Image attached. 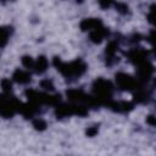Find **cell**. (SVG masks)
Here are the masks:
<instances>
[{
  "label": "cell",
  "instance_id": "6da1fadb",
  "mask_svg": "<svg viewBox=\"0 0 156 156\" xmlns=\"http://www.w3.org/2000/svg\"><path fill=\"white\" fill-rule=\"evenodd\" d=\"M54 66L65 76V77H79L82 76L85 69H87V65L80 60H74L69 63H65L62 62L58 57H55L54 58Z\"/></svg>",
  "mask_w": 156,
  "mask_h": 156
},
{
  "label": "cell",
  "instance_id": "7a4b0ae2",
  "mask_svg": "<svg viewBox=\"0 0 156 156\" xmlns=\"http://www.w3.org/2000/svg\"><path fill=\"white\" fill-rule=\"evenodd\" d=\"M94 93L96 94V99L99 102H102V100H107L112 95V84L108 80H105L102 78H99L93 84Z\"/></svg>",
  "mask_w": 156,
  "mask_h": 156
},
{
  "label": "cell",
  "instance_id": "3957f363",
  "mask_svg": "<svg viewBox=\"0 0 156 156\" xmlns=\"http://www.w3.org/2000/svg\"><path fill=\"white\" fill-rule=\"evenodd\" d=\"M21 102L16 99H9L5 96H0V115L4 117H12L16 111H20Z\"/></svg>",
  "mask_w": 156,
  "mask_h": 156
},
{
  "label": "cell",
  "instance_id": "277c9868",
  "mask_svg": "<svg viewBox=\"0 0 156 156\" xmlns=\"http://www.w3.org/2000/svg\"><path fill=\"white\" fill-rule=\"evenodd\" d=\"M116 82H117V85L122 90H130L136 85V82L134 80V78L126 73H117Z\"/></svg>",
  "mask_w": 156,
  "mask_h": 156
},
{
  "label": "cell",
  "instance_id": "5b68a950",
  "mask_svg": "<svg viewBox=\"0 0 156 156\" xmlns=\"http://www.w3.org/2000/svg\"><path fill=\"white\" fill-rule=\"evenodd\" d=\"M106 35H107V30H106L102 26H101V27H98V28H95V29H91V30H90V34H89L90 40H91L93 43H95V44L101 43V40H102Z\"/></svg>",
  "mask_w": 156,
  "mask_h": 156
},
{
  "label": "cell",
  "instance_id": "8992f818",
  "mask_svg": "<svg viewBox=\"0 0 156 156\" xmlns=\"http://www.w3.org/2000/svg\"><path fill=\"white\" fill-rule=\"evenodd\" d=\"M146 51L144 49H133L130 52H129V58L132 62L134 63H141L144 61H146Z\"/></svg>",
  "mask_w": 156,
  "mask_h": 156
},
{
  "label": "cell",
  "instance_id": "52a82bcc",
  "mask_svg": "<svg viewBox=\"0 0 156 156\" xmlns=\"http://www.w3.org/2000/svg\"><path fill=\"white\" fill-rule=\"evenodd\" d=\"M102 23L99 18H85L80 22V29L82 30H91V29H95L98 27H101Z\"/></svg>",
  "mask_w": 156,
  "mask_h": 156
},
{
  "label": "cell",
  "instance_id": "ba28073f",
  "mask_svg": "<svg viewBox=\"0 0 156 156\" xmlns=\"http://www.w3.org/2000/svg\"><path fill=\"white\" fill-rule=\"evenodd\" d=\"M12 78H13V80H16L17 83H21V84H27L30 82V74L22 69H16Z\"/></svg>",
  "mask_w": 156,
  "mask_h": 156
},
{
  "label": "cell",
  "instance_id": "9c48e42d",
  "mask_svg": "<svg viewBox=\"0 0 156 156\" xmlns=\"http://www.w3.org/2000/svg\"><path fill=\"white\" fill-rule=\"evenodd\" d=\"M34 68L37 73H43L48 68V60L45 56H39L38 60L34 62Z\"/></svg>",
  "mask_w": 156,
  "mask_h": 156
},
{
  "label": "cell",
  "instance_id": "30bf717a",
  "mask_svg": "<svg viewBox=\"0 0 156 156\" xmlns=\"http://www.w3.org/2000/svg\"><path fill=\"white\" fill-rule=\"evenodd\" d=\"M117 49H118V45H117L116 41H110V43H108V45L106 46V55H107V57H108V58H107V60H108L107 63H110V61H111L112 58H115V54H116Z\"/></svg>",
  "mask_w": 156,
  "mask_h": 156
},
{
  "label": "cell",
  "instance_id": "8fae6325",
  "mask_svg": "<svg viewBox=\"0 0 156 156\" xmlns=\"http://www.w3.org/2000/svg\"><path fill=\"white\" fill-rule=\"evenodd\" d=\"M9 29L5 27H0V46H5L9 40Z\"/></svg>",
  "mask_w": 156,
  "mask_h": 156
},
{
  "label": "cell",
  "instance_id": "7c38bea8",
  "mask_svg": "<svg viewBox=\"0 0 156 156\" xmlns=\"http://www.w3.org/2000/svg\"><path fill=\"white\" fill-rule=\"evenodd\" d=\"M22 65L24 67H27V68H30V67L34 66V61H33V58L30 56H23L22 57Z\"/></svg>",
  "mask_w": 156,
  "mask_h": 156
},
{
  "label": "cell",
  "instance_id": "4fadbf2b",
  "mask_svg": "<svg viewBox=\"0 0 156 156\" xmlns=\"http://www.w3.org/2000/svg\"><path fill=\"white\" fill-rule=\"evenodd\" d=\"M33 127L37 129V130H44L46 128V123L43 121V119H35L33 122Z\"/></svg>",
  "mask_w": 156,
  "mask_h": 156
},
{
  "label": "cell",
  "instance_id": "5bb4252c",
  "mask_svg": "<svg viewBox=\"0 0 156 156\" xmlns=\"http://www.w3.org/2000/svg\"><path fill=\"white\" fill-rule=\"evenodd\" d=\"M40 87L44 88L45 90H54V84H52V82L49 80V79L41 80V82H40Z\"/></svg>",
  "mask_w": 156,
  "mask_h": 156
},
{
  "label": "cell",
  "instance_id": "9a60e30c",
  "mask_svg": "<svg viewBox=\"0 0 156 156\" xmlns=\"http://www.w3.org/2000/svg\"><path fill=\"white\" fill-rule=\"evenodd\" d=\"M1 88H2L5 91H11L12 84H11L10 79H2V80H1Z\"/></svg>",
  "mask_w": 156,
  "mask_h": 156
},
{
  "label": "cell",
  "instance_id": "2e32d148",
  "mask_svg": "<svg viewBox=\"0 0 156 156\" xmlns=\"http://www.w3.org/2000/svg\"><path fill=\"white\" fill-rule=\"evenodd\" d=\"M116 7H117V10H118L121 13H127V12H128V6H127L126 4L118 2V4H116Z\"/></svg>",
  "mask_w": 156,
  "mask_h": 156
},
{
  "label": "cell",
  "instance_id": "e0dca14e",
  "mask_svg": "<svg viewBox=\"0 0 156 156\" xmlns=\"http://www.w3.org/2000/svg\"><path fill=\"white\" fill-rule=\"evenodd\" d=\"M99 1V5L102 7V9H107L111 6L112 4V0H98Z\"/></svg>",
  "mask_w": 156,
  "mask_h": 156
},
{
  "label": "cell",
  "instance_id": "ac0fdd59",
  "mask_svg": "<svg viewBox=\"0 0 156 156\" xmlns=\"http://www.w3.org/2000/svg\"><path fill=\"white\" fill-rule=\"evenodd\" d=\"M98 133V127H90L87 129V135L88 136H94Z\"/></svg>",
  "mask_w": 156,
  "mask_h": 156
},
{
  "label": "cell",
  "instance_id": "d6986e66",
  "mask_svg": "<svg viewBox=\"0 0 156 156\" xmlns=\"http://www.w3.org/2000/svg\"><path fill=\"white\" fill-rule=\"evenodd\" d=\"M152 13H154V6H151V9H150V13L147 15V20H149V22H150V23H154V20H152Z\"/></svg>",
  "mask_w": 156,
  "mask_h": 156
},
{
  "label": "cell",
  "instance_id": "ffe728a7",
  "mask_svg": "<svg viewBox=\"0 0 156 156\" xmlns=\"http://www.w3.org/2000/svg\"><path fill=\"white\" fill-rule=\"evenodd\" d=\"M147 123H150L151 126H155V117H154V116H149V118H147Z\"/></svg>",
  "mask_w": 156,
  "mask_h": 156
}]
</instances>
